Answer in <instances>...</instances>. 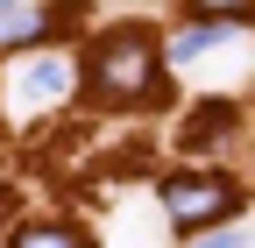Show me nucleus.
Instances as JSON below:
<instances>
[{
    "instance_id": "6e6552de",
    "label": "nucleus",
    "mask_w": 255,
    "mask_h": 248,
    "mask_svg": "<svg viewBox=\"0 0 255 248\" xmlns=\"http://www.w3.org/2000/svg\"><path fill=\"white\" fill-rule=\"evenodd\" d=\"M199 7H206V14H220V7H227V14H241L248 0H199Z\"/></svg>"
},
{
    "instance_id": "7ed1b4c3",
    "label": "nucleus",
    "mask_w": 255,
    "mask_h": 248,
    "mask_svg": "<svg viewBox=\"0 0 255 248\" xmlns=\"http://www.w3.org/2000/svg\"><path fill=\"white\" fill-rule=\"evenodd\" d=\"M241 36V21H227V28H213V21H199V28H184V36L170 43V57H177V64H191V57H206L213 43H234Z\"/></svg>"
},
{
    "instance_id": "f257e3e1",
    "label": "nucleus",
    "mask_w": 255,
    "mask_h": 248,
    "mask_svg": "<svg viewBox=\"0 0 255 248\" xmlns=\"http://www.w3.org/2000/svg\"><path fill=\"white\" fill-rule=\"evenodd\" d=\"M92 85L107 92L121 107H149L156 92H163V57L142 28H114V36L92 50Z\"/></svg>"
},
{
    "instance_id": "1a4fd4ad",
    "label": "nucleus",
    "mask_w": 255,
    "mask_h": 248,
    "mask_svg": "<svg viewBox=\"0 0 255 248\" xmlns=\"http://www.w3.org/2000/svg\"><path fill=\"white\" fill-rule=\"evenodd\" d=\"M0 7H14V0H0Z\"/></svg>"
},
{
    "instance_id": "f03ea898",
    "label": "nucleus",
    "mask_w": 255,
    "mask_h": 248,
    "mask_svg": "<svg viewBox=\"0 0 255 248\" xmlns=\"http://www.w3.org/2000/svg\"><path fill=\"white\" fill-rule=\"evenodd\" d=\"M241 206V192L227 177H163V213L177 227H213Z\"/></svg>"
},
{
    "instance_id": "20e7f679",
    "label": "nucleus",
    "mask_w": 255,
    "mask_h": 248,
    "mask_svg": "<svg viewBox=\"0 0 255 248\" xmlns=\"http://www.w3.org/2000/svg\"><path fill=\"white\" fill-rule=\"evenodd\" d=\"M21 85L36 92V100H57V92H71V64H64V57H36Z\"/></svg>"
},
{
    "instance_id": "39448f33",
    "label": "nucleus",
    "mask_w": 255,
    "mask_h": 248,
    "mask_svg": "<svg viewBox=\"0 0 255 248\" xmlns=\"http://www.w3.org/2000/svg\"><path fill=\"white\" fill-rule=\"evenodd\" d=\"M14 248H85V234H78V227H64V220H50V227H21Z\"/></svg>"
},
{
    "instance_id": "423d86ee",
    "label": "nucleus",
    "mask_w": 255,
    "mask_h": 248,
    "mask_svg": "<svg viewBox=\"0 0 255 248\" xmlns=\"http://www.w3.org/2000/svg\"><path fill=\"white\" fill-rule=\"evenodd\" d=\"M43 14L36 7H0V43H21V36H36Z\"/></svg>"
},
{
    "instance_id": "0eeeda50",
    "label": "nucleus",
    "mask_w": 255,
    "mask_h": 248,
    "mask_svg": "<svg viewBox=\"0 0 255 248\" xmlns=\"http://www.w3.org/2000/svg\"><path fill=\"white\" fill-rule=\"evenodd\" d=\"M199 248H248V227H227V234H213V241H199Z\"/></svg>"
}]
</instances>
